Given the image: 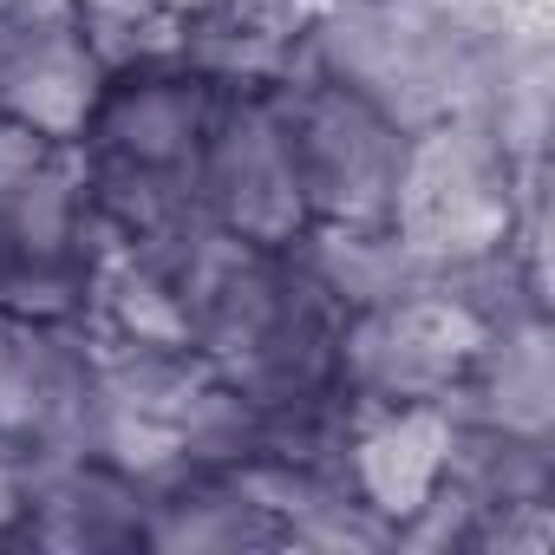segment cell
Wrapping results in <instances>:
<instances>
[{"mask_svg": "<svg viewBox=\"0 0 555 555\" xmlns=\"http://www.w3.org/2000/svg\"><path fill=\"white\" fill-rule=\"evenodd\" d=\"M216 105H222V86L183 60L112 73L99 86L73 144L86 157V183L112 242H138L196 216V170H203Z\"/></svg>", "mask_w": 555, "mask_h": 555, "instance_id": "obj_1", "label": "cell"}, {"mask_svg": "<svg viewBox=\"0 0 555 555\" xmlns=\"http://www.w3.org/2000/svg\"><path fill=\"white\" fill-rule=\"evenodd\" d=\"M112 229L73 138L0 118V308L86 321Z\"/></svg>", "mask_w": 555, "mask_h": 555, "instance_id": "obj_2", "label": "cell"}, {"mask_svg": "<svg viewBox=\"0 0 555 555\" xmlns=\"http://www.w3.org/2000/svg\"><path fill=\"white\" fill-rule=\"evenodd\" d=\"M164 8H177V14H203V8H216V0H164Z\"/></svg>", "mask_w": 555, "mask_h": 555, "instance_id": "obj_6", "label": "cell"}, {"mask_svg": "<svg viewBox=\"0 0 555 555\" xmlns=\"http://www.w3.org/2000/svg\"><path fill=\"white\" fill-rule=\"evenodd\" d=\"M274 112H282L295 151L308 229H392L405 144H412L405 125H392L379 105L308 66L274 86Z\"/></svg>", "mask_w": 555, "mask_h": 555, "instance_id": "obj_3", "label": "cell"}, {"mask_svg": "<svg viewBox=\"0 0 555 555\" xmlns=\"http://www.w3.org/2000/svg\"><path fill=\"white\" fill-rule=\"evenodd\" d=\"M105 73L79 34L73 0H0V118L47 138H79Z\"/></svg>", "mask_w": 555, "mask_h": 555, "instance_id": "obj_5", "label": "cell"}, {"mask_svg": "<svg viewBox=\"0 0 555 555\" xmlns=\"http://www.w3.org/2000/svg\"><path fill=\"white\" fill-rule=\"evenodd\" d=\"M196 209L261 248H288L308 235V203H301L282 112H274V86L222 92L196 170Z\"/></svg>", "mask_w": 555, "mask_h": 555, "instance_id": "obj_4", "label": "cell"}]
</instances>
